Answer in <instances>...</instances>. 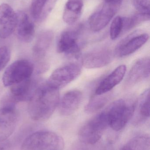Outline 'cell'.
Segmentation results:
<instances>
[{
	"mask_svg": "<svg viewBox=\"0 0 150 150\" xmlns=\"http://www.w3.org/2000/svg\"><path fill=\"white\" fill-rule=\"evenodd\" d=\"M114 54L106 47L97 48L85 54L82 59V63L87 69L103 67L111 63Z\"/></svg>",
	"mask_w": 150,
	"mask_h": 150,
	"instance_id": "30bf717a",
	"label": "cell"
},
{
	"mask_svg": "<svg viewBox=\"0 0 150 150\" xmlns=\"http://www.w3.org/2000/svg\"><path fill=\"white\" fill-rule=\"evenodd\" d=\"M82 47L79 33L74 30L63 32L57 41L58 52L69 56L77 55Z\"/></svg>",
	"mask_w": 150,
	"mask_h": 150,
	"instance_id": "9c48e42d",
	"label": "cell"
},
{
	"mask_svg": "<svg viewBox=\"0 0 150 150\" xmlns=\"http://www.w3.org/2000/svg\"><path fill=\"white\" fill-rule=\"evenodd\" d=\"M57 1L32 0L31 7L32 17L37 22H43L49 16Z\"/></svg>",
	"mask_w": 150,
	"mask_h": 150,
	"instance_id": "ac0fdd59",
	"label": "cell"
},
{
	"mask_svg": "<svg viewBox=\"0 0 150 150\" xmlns=\"http://www.w3.org/2000/svg\"><path fill=\"white\" fill-rule=\"evenodd\" d=\"M109 92L100 95L95 94L85 106V112L88 114L93 113L103 108L111 98L112 93Z\"/></svg>",
	"mask_w": 150,
	"mask_h": 150,
	"instance_id": "44dd1931",
	"label": "cell"
},
{
	"mask_svg": "<svg viewBox=\"0 0 150 150\" xmlns=\"http://www.w3.org/2000/svg\"><path fill=\"white\" fill-rule=\"evenodd\" d=\"M37 86L31 77L11 86L9 94L4 98V105H15L17 102L29 100Z\"/></svg>",
	"mask_w": 150,
	"mask_h": 150,
	"instance_id": "52a82bcc",
	"label": "cell"
},
{
	"mask_svg": "<svg viewBox=\"0 0 150 150\" xmlns=\"http://www.w3.org/2000/svg\"><path fill=\"white\" fill-rule=\"evenodd\" d=\"M17 121L15 105H4L0 108V142L6 140L13 133Z\"/></svg>",
	"mask_w": 150,
	"mask_h": 150,
	"instance_id": "8fae6325",
	"label": "cell"
},
{
	"mask_svg": "<svg viewBox=\"0 0 150 150\" xmlns=\"http://www.w3.org/2000/svg\"><path fill=\"white\" fill-rule=\"evenodd\" d=\"M17 24V13L7 4L0 5V38H9L14 32Z\"/></svg>",
	"mask_w": 150,
	"mask_h": 150,
	"instance_id": "4fadbf2b",
	"label": "cell"
},
{
	"mask_svg": "<svg viewBox=\"0 0 150 150\" xmlns=\"http://www.w3.org/2000/svg\"><path fill=\"white\" fill-rule=\"evenodd\" d=\"M80 150H87V149H80Z\"/></svg>",
	"mask_w": 150,
	"mask_h": 150,
	"instance_id": "4dcf8cb0",
	"label": "cell"
},
{
	"mask_svg": "<svg viewBox=\"0 0 150 150\" xmlns=\"http://www.w3.org/2000/svg\"><path fill=\"white\" fill-rule=\"evenodd\" d=\"M82 99V93L79 90L69 91L64 94L59 101V112L63 116L73 114L80 106Z\"/></svg>",
	"mask_w": 150,
	"mask_h": 150,
	"instance_id": "9a60e30c",
	"label": "cell"
},
{
	"mask_svg": "<svg viewBox=\"0 0 150 150\" xmlns=\"http://www.w3.org/2000/svg\"><path fill=\"white\" fill-rule=\"evenodd\" d=\"M29 100L28 113L31 118L37 121L46 120L59 105V90L46 81L37 86Z\"/></svg>",
	"mask_w": 150,
	"mask_h": 150,
	"instance_id": "6da1fadb",
	"label": "cell"
},
{
	"mask_svg": "<svg viewBox=\"0 0 150 150\" xmlns=\"http://www.w3.org/2000/svg\"><path fill=\"white\" fill-rule=\"evenodd\" d=\"M150 144L149 136L142 135L130 139L122 150H148L149 149Z\"/></svg>",
	"mask_w": 150,
	"mask_h": 150,
	"instance_id": "7402d4cb",
	"label": "cell"
},
{
	"mask_svg": "<svg viewBox=\"0 0 150 150\" xmlns=\"http://www.w3.org/2000/svg\"><path fill=\"white\" fill-rule=\"evenodd\" d=\"M148 33H140L138 32L130 34L118 44L114 51V55L123 57L130 55L141 48L148 41Z\"/></svg>",
	"mask_w": 150,
	"mask_h": 150,
	"instance_id": "ba28073f",
	"label": "cell"
},
{
	"mask_svg": "<svg viewBox=\"0 0 150 150\" xmlns=\"http://www.w3.org/2000/svg\"><path fill=\"white\" fill-rule=\"evenodd\" d=\"M103 150H114L113 147L110 144L106 145Z\"/></svg>",
	"mask_w": 150,
	"mask_h": 150,
	"instance_id": "83f0119b",
	"label": "cell"
},
{
	"mask_svg": "<svg viewBox=\"0 0 150 150\" xmlns=\"http://www.w3.org/2000/svg\"><path fill=\"white\" fill-rule=\"evenodd\" d=\"M83 7L82 0H68L63 11V21L68 25H73L81 17Z\"/></svg>",
	"mask_w": 150,
	"mask_h": 150,
	"instance_id": "ffe728a7",
	"label": "cell"
},
{
	"mask_svg": "<svg viewBox=\"0 0 150 150\" xmlns=\"http://www.w3.org/2000/svg\"><path fill=\"white\" fill-rule=\"evenodd\" d=\"M150 14L139 13L128 18H123V30H128L134 28L140 24L150 20Z\"/></svg>",
	"mask_w": 150,
	"mask_h": 150,
	"instance_id": "cb8c5ba5",
	"label": "cell"
},
{
	"mask_svg": "<svg viewBox=\"0 0 150 150\" xmlns=\"http://www.w3.org/2000/svg\"><path fill=\"white\" fill-rule=\"evenodd\" d=\"M10 57V50L8 47L4 46L0 47V71L6 67Z\"/></svg>",
	"mask_w": 150,
	"mask_h": 150,
	"instance_id": "484cf974",
	"label": "cell"
},
{
	"mask_svg": "<svg viewBox=\"0 0 150 150\" xmlns=\"http://www.w3.org/2000/svg\"><path fill=\"white\" fill-rule=\"evenodd\" d=\"M0 150H9V149L6 146H2L0 147Z\"/></svg>",
	"mask_w": 150,
	"mask_h": 150,
	"instance_id": "f546056e",
	"label": "cell"
},
{
	"mask_svg": "<svg viewBox=\"0 0 150 150\" xmlns=\"http://www.w3.org/2000/svg\"><path fill=\"white\" fill-rule=\"evenodd\" d=\"M109 126L108 115L105 110L86 122L78 132V138L85 144H94L101 138Z\"/></svg>",
	"mask_w": 150,
	"mask_h": 150,
	"instance_id": "277c9868",
	"label": "cell"
},
{
	"mask_svg": "<svg viewBox=\"0 0 150 150\" xmlns=\"http://www.w3.org/2000/svg\"><path fill=\"white\" fill-rule=\"evenodd\" d=\"M81 72L82 69L79 65L70 63L55 69L47 82L59 90L78 77Z\"/></svg>",
	"mask_w": 150,
	"mask_h": 150,
	"instance_id": "8992f818",
	"label": "cell"
},
{
	"mask_svg": "<svg viewBox=\"0 0 150 150\" xmlns=\"http://www.w3.org/2000/svg\"><path fill=\"white\" fill-rule=\"evenodd\" d=\"M34 65L30 61L20 59L10 65L3 76L4 85L11 86L31 76L34 71Z\"/></svg>",
	"mask_w": 150,
	"mask_h": 150,
	"instance_id": "5b68a950",
	"label": "cell"
},
{
	"mask_svg": "<svg viewBox=\"0 0 150 150\" xmlns=\"http://www.w3.org/2000/svg\"><path fill=\"white\" fill-rule=\"evenodd\" d=\"M119 6L112 4L104 3L101 9L91 15L88 20L89 26L94 32H98L105 28L110 23Z\"/></svg>",
	"mask_w": 150,
	"mask_h": 150,
	"instance_id": "7c38bea8",
	"label": "cell"
},
{
	"mask_svg": "<svg viewBox=\"0 0 150 150\" xmlns=\"http://www.w3.org/2000/svg\"><path fill=\"white\" fill-rule=\"evenodd\" d=\"M136 102L122 99L114 101L107 109L109 126L114 131L122 129L133 117Z\"/></svg>",
	"mask_w": 150,
	"mask_h": 150,
	"instance_id": "3957f363",
	"label": "cell"
},
{
	"mask_svg": "<svg viewBox=\"0 0 150 150\" xmlns=\"http://www.w3.org/2000/svg\"><path fill=\"white\" fill-rule=\"evenodd\" d=\"M137 103L141 120H147L150 116L149 89H147L143 93Z\"/></svg>",
	"mask_w": 150,
	"mask_h": 150,
	"instance_id": "603a6c76",
	"label": "cell"
},
{
	"mask_svg": "<svg viewBox=\"0 0 150 150\" xmlns=\"http://www.w3.org/2000/svg\"><path fill=\"white\" fill-rule=\"evenodd\" d=\"M117 1H119V0H105V3H110Z\"/></svg>",
	"mask_w": 150,
	"mask_h": 150,
	"instance_id": "f1b7e54d",
	"label": "cell"
},
{
	"mask_svg": "<svg viewBox=\"0 0 150 150\" xmlns=\"http://www.w3.org/2000/svg\"><path fill=\"white\" fill-rule=\"evenodd\" d=\"M150 74V60L149 57L141 58L136 61L128 73L125 86L132 87L148 78Z\"/></svg>",
	"mask_w": 150,
	"mask_h": 150,
	"instance_id": "5bb4252c",
	"label": "cell"
},
{
	"mask_svg": "<svg viewBox=\"0 0 150 150\" xmlns=\"http://www.w3.org/2000/svg\"><path fill=\"white\" fill-rule=\"evenodd\" d=\"M17 13V35L18 38L25 43H30L34 38L35 25L28 14L24 11H19Z\"/></svg>",
	"mask_w": 150,
	"mask_h": 150,
	"instance_id": "2e32d148",
	"label": "cell"
},
{
	"mask_svg": "<svg viewBox=\"0 0 150 150\" xmlns=\"http://www.w3.org/2000/svg\"><path fill=\"white\" fill-rule=\"evenodd\" d=\"M127 71V67L122 65L118 67L111 74L105 78L95 91L97 95L109 92L123 79Z\"/></svg>",
	"mask_w": 150,
	"mask_h": 150,
	"instance_id": "e0dca14e",
	"label": "cell"
},
{
	"mask_svg": "<svg viewBox=\"0 0 150 150\" xmlns=\"http://www.w3.org/2000/svg\"><path fill=\"white\" fill-rule=\"evenodd\" d=\"M54 34L50 30L41 32L38 36L33 48V54L37 59L44 58L53 43Z\"/></svg>",
	"mask_w": 150,
	"mask_h": 150,
	"instance_id": "d6986e66",
	"label": "cell"
},
{
	"mask_svg": "<svg viewBox=\"0 0 150 150\" xmlns=\"http://www.w3.org/2000/svg\"><path fill=\"white\" fill-rule=\"evenodd\" d=\"M123 18L117 16L112 22L110 26V35L111 39L114 40L119 38L123 30Z\"/></svg>",
	"mask_w": 150,
	"mask_h": 150,
	"instance_id": "d4e9b609",
	"label": "cell"
},
{
	"mask_svg": "<svg viewBox=\"0 0 150 150\" xmlns=\"http://www.w3.org/2000/svg\"><path fill=\"white\" fill-rule=\"evenodd\" d=\"M64 147L61 137L53 132L40 131L27 137L20 150H62Z\"/></svg>",
	"mask_w": 150,
	"mask_h": 150,
	"instance_id": "7a4b0ae2",
	"label": "cell"
},
{
	"mask_svg": "<svg viewBox=\"0 0 150 150\" xmlns=\"http://www.w3.org/2000/svg\"><path fill=\"white\" fill-rule=\"evenodd\" d=\"M150 0H133V4L139 13L150 14Z\"/></svg>",
	"mask_w": 150,
	"mask_h": 150,
	"instance_id": "4316f807",
	"label": "cell"
}]
</instances>
